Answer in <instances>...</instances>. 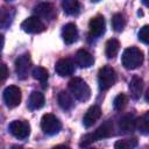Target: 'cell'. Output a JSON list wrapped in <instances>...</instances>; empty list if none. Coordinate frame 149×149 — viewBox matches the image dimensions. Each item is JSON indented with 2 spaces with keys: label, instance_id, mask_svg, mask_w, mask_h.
Returning a JSON list of instances; mask_svg holds the SVG:
<instances>
[{
  "label": "cell",
  "instance_id": "8",
  "mask_svg": "<svg viewBox=\"0 0 149 149\" xmlns=\"http://www.w3.org/2000/svg\"><path fill=\"white\" fill-rule=\"evenodd\" d=\"M3 101L6 106L9 108H14L19 106L21 102V90L15 85H10L6 87L3 91Z\"/></svg>",
  "mask_w": 149,
  "mask_h": 149
},
{
  "label": "cell",
  "instance_id": "9",
  "mask_svg": "<svg viewBox=\"0 0 149 149\" xmlns=\"http://www.w3.org/2000/svg\"><path fill=\"white\" fill-rule=\"evenodd\" d=\"M21 28L26 33H29V34H38V33H42L45 29V26L41 21V19H38L37 16H29V17H27L21 23Z\"/></svg>",
  "mask_w": 149,
  "mask_h": 149
},
{
  "label": "cell",
  "instance_id": "26",
  "mask_svg": "<svg viewBox=\"0 0 149 149\" xmlns=\"http://www.w3.org/2000/svg\"><path fill=\"white\" fill-rule=\"evenodd\" d=\"M12 14L10 9L6 7H0V28H5L10 23Z\"/></svg>",
  "mask_w": 149,
  "mask_h": 149
},
{
  "label": "cell",
  "instance_id": "2",
  "mask_svg": "<svg viewBox=\"0 0 149 149\" xmlns=\"http://www.w3.org/2000/svg\"><path fill=\"white\" fill-rule=\"evenodd\" d=\"M122 65L128 70H134L143 63V52L136 47H129L125 49L121 57Z\"/></svg>",
  "mask_w": 149,
  "mask_h": 149
},
{
  "label": "cell",
  "instance_id": "23",
  "mask_svg": "<svg viewBox=\"0 0 149 149\" xmlns=\"http://www.w3.org/2000/svg\"><path fill=\"white\" fill-rule=\"evenodd\" d=\"M31 74H33V77H34L36 80L41 81V83L43 84V86L45 87V83L48 81V78H49V73H48V70H47L45 68L36 66V68L33 69Z\"/></svg>",
  "mask_w": 149,
  "mask_h": 149
},
{
  "label": "cell",
  "instance_id": "33",
  "mask_svg": "<svg viewBox=\"0 0 149 149\" xmlns=\"http://www.w3.org/2000/svg\"><path fill=\"white\" fill-rule=\"evenodd\" d=\"M90 149H94V148H90Z\"/></svg>",
  "mask_w": 149,
  "mask_h": 149
},
{
  "label": "cell",
  "instance_id": "4",
  "mask_svg": "<svg viewBox=\"0 0 149 149\" xmlns=\"http://www.w3.org/2000/svg\"><path fill=\"white\" fill-rule=\"evenodd\" d=\"M116 80V74H115V70L112 66L105 65L102 66L99 72H98V84H99V88L101 91H106L108 88H111Z\"/></svg>",
  "mask_w": 149,
  "mask_h": 149
},
{
  "label": "cell",
  "instance_id": "28",
  "mask_svg": "<svg viewBox=\"0 0 149 149\" xmlns=\"http://www.w3.org/2000/svg\"><path fill=\"white\" fill-rule=\"evenodd\" d=\"M148 26H143L139 31V40H141L144 44H148L149 42V34H148Z\"/></svg>",
  "mask_w": 149,
  "mask_h": 149
},
{
  "label": "cell",
  "instance_id": "20",
  "mask_svg": "<svg viewBox=\"0 0 149 149\" xmlns=\"http://www.w3.org/2000/svg\"><path fill=\"white\" fill-rule=\"evenodd\" d=\"M62 7L69 15H77L80 10V3L77 0H64L62 2Z\"/></svg>",
  "mask_w": 149,
  "mask_h": 149
},
{
  "label": "cell",
  "instance_id": "30",
  "mask_svg": "<svg viewBox=\"0 0 149 149\" xmlns=\"http://www.w3.org/2000/svg\"><path fill=\"white\" fill-rule=\"evenodd\" d=\"M52 149H70V148L68 146H65V144H58V146L54 147Z\"/></svg>",
  "mask_w": 149,
  "mask_h": 149
},
{
  "label": "cell",
  "instance_id": "14",
  "mask_svg": "<svg viewBox=\"0 0 149 149\" xmlns=\"http://www.w3.org/2000/svg\"><path fill=\"white\" fill-rule=\"evenodd\" d=\"M100 116H101V109H100V107L99 106H91L86 111V113H85V115L83 118V125L86 128H88V127L93 126L95 123V121Z\"/></svg>",
  "mask_w": 149,
  "mask_h": 149
},
{
  "label": "cell",
  "instance_id": "31",
  "mask_svg": "<svg viewBox=\"0 0 149 149\" xmlns=\"http://www.w3.org/2000/svg\"><path fill=\"white\" fill-rule=\"evenodd\" d=\"M3 43H5V40H3V36L0 35V51L2 50V47H3Z\"/></svg>",
  "mask_w": 149,
  "mask_h": 149
},
{
  "label": "cell",
  "instance_id": "10",
  "mask_svg": "<svg viewBox=\"0 0 149 149\" xmlns=\"http://www.w3.org/2000/svg\"><path fill=\"white\" fill-rule=\"evenodd\" d=\"M106 30V23H105V19L101 15H97L94 17H92L88 22V31H90V36L92 37H99L101 36Z\"/></svg>",
  "mask_w": 149,
  "mask_h": 149
},
{
  "label": "cell",
  "instance_id": "27",
  "mask_svg": "<svg viewBox=\"0 0 149 149\" xmlns=\"http://www.w3.org/2000/svg\"><path fill=\"white\" fill-rule=\"evenodd\" d=\"M126 104H127V97H126V94H123V93L118 94V95L115 97L114 101H113V106H114V108H115L116 111H121V109L126 106Z\"/></svg>",
  "mask_w": 149,
  "mask_h": 149
},
{
  "label": "cell",
  "instance_id": "19",
  "mask_svg": "<svg viewBox=\"0 0 149 149\" xmlns=\"http://www.w3.org/2000/svg\"><path fill=\"white\" fill-rule=\"evenodd\" d=\"M120 49V42L116 38H111L106 42V47H105V52L106 56L108 58H114Z\"/></svg>",
  "mask_w": 149,
  "mask_h": 149
},
{
  "label": "cell",
  "instance_id": "11",
  "mask_svg": "<svg viewBox=\"0 0 149 149\" xmlns=\"http://www.w3.org/2000/svg\"><path fill=\"white\" fill-rule=\"evenodd\" d=\"M34 13L38 19H48L52 20L56 16V10L52 3L50 2H40L34 7Z\"/></svg>",
  "mask_w": 149,
  "mask_h": 149
},
{
  "label": "cell",
  "instance_id": "17",
  "mask_svg": "<svg viewBox=\"0 0 149 149\" xmlns=\"http://www.w3.org/2000/svg\"><path fill=\"white\" fill-rule=\"evenodd\" d=\"M44 102H45V99H44L43 93L37 92V91H34L29 95L28 107L30 109H40V108H42L44 106Z\"/></svg>",
  "mask_w": 149,
  "mask_h": 149
},
{
  "label": "cell",
  "instance_id": "25",
  "mask_svg": "<svg viewBox=\"0 0 149 149\" xmlns=\"http://www.w3.org/2000/svg\"><path fill=\"white\" fill-rule=\"evenodd\" d=\"M137 144L136 139H123L115 142L114 148L115 149H134Z\"/></svg>",
  "mask_w": 149,
  "mask_h": 149
},
{
  "label": "cell",
  "instance_id": "18",
  "mask_svg": "<svg viewBox=\"0 0 149 149\" xmlns=\"http://www.w3.org/2000/svg\"><path fill=\"white\" fill-rule=\"evenodd\" d=\"M135 122H136V119L134 114H126L120 119L119 126H120V129L123 132H132L135 128Z\"/></svg>",
  "mask_w": 149,
  "mask_h": 149
},
{
  "label": "cell",
  "instance_id": "3",
  "mask_svg": "<svg viewBox=\"0 0 149 149\" xmlns=\"http://www.w3.org/2000/svg\"><path fill=\"white\" fill-rule=\"evenodd\" d=\"M69 91L71 92L72 97L74 99H77L78 101H86L88 100V98L91 97V90L88 87V85L86 84L85 80H83L81 78H72L69 81Z\"/></svg>",
  "mask_w": 149,
  "mask_h": 149
},
{
  "label": "cell",
  "instance_id": "16",
  "mask_svg": "<svg viewBox=\"0 0 149 149\" xmlns=\"http://www.w3.org/2000/svg\"><path fill=\"white\" fill-rule=\"evenodd\" d=\"M129 91L133 99H139L143 91V79L139 76H134L129 83Z\"/></svg>",
  "mask_w": 149,
  "mask_h": 149
},
{
  "label": "cell",
  "instance_id": "24",
  "mask_svg": "<svg viewBox=\"0 0 149 149\" xmlns=\"http://www.w3.org/2000/svg\"><path fill=\"white\" fill-rule=\"evenodd\" d=\"M126 26V19L121 13H115L112 17V27L115 31H122Z\"/></svg>",
  "mask_w": 149,
  "mask_h": 149
},
{
  "label": "cell",
  "instance_id": "29",
  "mask_svg": "<svg viewBox=\"0 0 149 149\" xmlns=\"http://www.w3.org/2000/svg\"><path fill=\"white\" fill-rule=\"evenodd\" d=\"M8 77V68L6 64H0V83L5 81Z\"/></svg>",
  "mask_w": 149,
  "mask_h": 149
},
{
  "label": "cell",
  "instance_id": "12",
  "mask_svg": "<svg viewBox=\"0 0 149 149\" xmlns=\"http://www.w3.org/2000/svg\"><path fill=\"white\" fill-rule=\"evenodd\" d=\"M55 71L61 77H66L73 73L74 71V64L69 58H62L59 59L55 65Z\"/></svg>",
  "mask_w": 149,
  "mask_h": 149
},
{
  "label": "cell",
  "instance_id": "5",
  "mask_svg": "<svg viewBox=\"0 0 149 149\" xmlns=\"http://www.w3.org/2000/svg\"><path fill=\"white\" fill-rule=\"evenodd\" d=\"M41 128H42L44 134H47V135H55V134H57L61 130L62 123H61V121L54 114L47 113L41 119Z\"/></svg>",
  "mask_w": 149,
  "mask_h": 149
},
{
  "label": "cell",
  "instance_id": "13",
  "mask_svg": "<svg viewBox=\"0 0 149 149\" xmlns=\"http://www.w3.org/2000/svg\"><path fill=\"white\" fill-rule=\"evenodd\" d=\"M62 37L65 44H72L78 38V30L74 23H66L62 29Z\"/></svg>",
  "mask_w": 149,
  "mask_h": 149
},
{
  "label": "cell",
  "instance_id": "15",
  "mask_svg": "<svg viewBox=\"0 0 149 149\" xmlns=\"http://www.w3.org/2000/svg\"><path fill=\"white\" fill-rule=\"evenodd\" d=\"M76 63L80 68H90V66L93 65L94 58L88 51H86L84 49H80L76 54Z\"/></svg>",
  "mask_w": 149,
  "mask_h": 149
},
{
  "label": "cell",
  "instance_id": "32",
  "mask_svg": "<svg viewBox=\"0 0 149 149\" xmlns=\"http://www.w3.org/2000/svg\"><path fill=\"white\" fill-rule=\"evenodd\" d=\"M12 149H23L22 147H20V146H13L12 147Z\"/></svg>",
  "mask_w": 149,
  "mask_h": 149
},
{
  "label": "cell",
  "instance_id": "22",
  "mask_svg": "<svg viewBox=\"0 0 149 149\" xmlns=\"http://www.w3.org/2000/svg\"><path fill=\"white\" fill-rule=\"evenodd\" d=\"M135 128H137V130L144 135H147L149 133V113H144L141 118L136 119L135 122Z\"/></svg>",
  "mask_w": 149,
  "mask_h": 149
},
{
  "label": "cell",
  "instance_id": "6",
  "mask_svg": "<svg viewBox=\"0 0 149 149\" xmlns=\"http://www.w3.org/2000/svg\"><path fill=\"white\" fill-rule=\"evenodd\" d=\"M8 129L10 134L19 140H24L30 134V126L27 121H21V120L12 121L8 126Z\"/></svg>",
  "mask_w": 149,
  "mask_h": 149
},
{
  "label": "cell",
  "instance_id": "7",
  "mask_svg": "<svg viewBox=\"0 0 149 149\" xmlns=\"http://www.w3.org/2000/svg\"><path fill=\"white\" fill-rule=\"evenodd\" d=\"M31 66V59L29 54H22L20 55L15 61V72L17 74L19 79H26L28 77V72Z\"/></svg>",
  "mask_w": 149,
  "mask_h": 149
},
{
  "label": "cell",
  "instance_id": "21",
  "mask_svg": "<svg viewBox=\"0 0 149 149\" xmlns=\"http://www.w3.org/2000/svg\"><path fill=\"white\" fill-rule=\"evenodd\" d=\"M57 100H58L59 106H61L63 109H65V111L71 109L72 106H73V100H72L71 95H70L68 92H65V91H61V92H59Z\"/></svg>",
  "mask_w": 149,
  "mask_h": 149
},
{
  "label": "cell",
  "instance_id": "1",
  "mask_svg": "<svg viewBox=\"0 0 149 149\" xmlns=\"http://www.w3.org/2000/svg\"><path fill=\"white\" fill-rule=\"evenodd\" d=\"M112 130H113V123H112L111 120H107L101 126H99L94 130V133H90V134L84 135L81 137V141H80L79 146L80 147H87L94 141L107 139V137H109L112 135Z\"/></svg>",
  "mask_w": 149,
  "mask_h": 149
}]
</instances>
